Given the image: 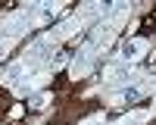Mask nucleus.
<instances>
[{"instance_id":"1","label":"nucleus","mask_w":156,"mask_h":125,"mask_svg":"<svg viewBox=\"0 0 156 125\" xmlns=\"http://www.w3.org/2000/svg\"><path fill=\"white\" fill-rule=\"evenodd\" d=\"M137 53H140V44H137V41H128V44L122 47V56H125V59H134Z\"/></svg>"},{"instance_id":"2","label":"nucleus","mask_w":156,"mask_h":125,"mask_svg":"<svg viewBox=\"0 0 156 125\" xmlns=\"http://www.w3.org/2000/svg\"><path fill=\"white\" fill-rule=\"evenodd\" d=\"M140 94H144V88H125V94H122V97H125V100H137Z\"/></svg>"}]
</instances>
